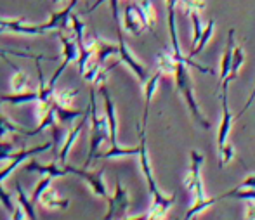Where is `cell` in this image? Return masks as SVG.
<instances>
[{"mask_svg":"<svg viewBox=\"0 0 255 220\" xmlns=\"http://www.w3.org/2000/svg\"><path fill=\"white\" fill-rule=\"evenodd\" d=\"M137 156H139V165H141L142 175H144L146 184H148L149 194H151V198H153L149 214L163 219L165 215H167V212L172 208V205L175 203V193L167 196V194L161 193L160 187L156 186V180H154L153 168H151V161H149V154H148V146H146V128L144 127H139V154Z\"/></svg>","mask_w":255,"mask_h":220,"instance_id":"obj_1","label":"cell"},{"mask_svg":"<svg viewBox=\"0 0 255 220\" xmlns=\"http://www.w3.org/2000/svg\"><path fill=\"white\" fill-rule=\"evenodd\" d=\"M89 113H91V142H89V153H87V160L84 163V168L91 167V163L96 160V154L99 153V147L110 139V123H108L106 116H99L94 89H91Z\"/></svg>","mask_w":255,"mask_h":220,"instance_id":"obj_2","label":"cell"},{"mask_svg":"<svg viewBox=\"0 0 255 220\" xmlns=\"http://www.w3.org/2000/svg\"><path fill=\"white\" fill-rule=\"evenodd\" d=\"M174 80H175V89L181 92V96L184 97L186 104H188V110L191 111L193 118L195 121L203 127L205 130L210 128V121L207 120V116L202 113L198 106V101L195 97V87H193V80H191V75H189V66L186 63H179L177 64V70H175L174 75Z\"/></svg>","mask_w":255,"mask_h":220,"instance_id":"obj_3","label":"cell"},{"mask_svg":"<svg viewBox=\"0 0 255 220\" xmlns=\"http://www.w3.org/2000/svg\"><path fill=\"white\" fill-rule=\"evenodd\" d=\"M179 0H165V5H167V23H168V33H170V45H172V50H174V56L177 61L181 63H186L188 66L195 68L198 70L200 73H205V75H214V70L207 66H202V64L195 63L193 57L189 56H182L181 52V45H179V37H177V23H175V7H177Z\"/></svg>","mask_w":255,"mask_h":220,"instance_id":"obj_4","label":"cell"},{"mask_svg":"<svg viewBox=\"0 0 255 220\" xmlns=\"http://www.w3.org/2000/svg\"><path fill=\"white\" fill-rule=\"evenodd\" d=\"M115 28H117V42H118V56H120V61L124 64H127L128 70H130L132 73L137 77V80L144 85L146 82L149 80V77H151L149 71H148V68H146L142 63H139V61L135 59L134 54H132V50L128 49L127 42H125V38H124V33H122V23L120 21L115 23Z\"/></svg>","mask_w":255,"mask_h":220,"instance_id":"obj_5","label":"cell"},{"mask_svg":"<svg viewBox=\"0 0 255 220\" xmlns=\"http://www.w3.org/2000/svg\"><path fill=\"white\" fill-rule=\"evenodd\" d=\"M205 156L200 151H191V165H189V172L184 175V187L193 194L195 200H205L203 180H202V167H203Z\"/></svg>","mask_w":255,"mask_h":220,"instance_id":"obj_6","label":"cell"},{"mask_svg":"<svg viewBox=\"0 0 255 220\" xmlns=\"http://www.w3.org/2000/svg\"><path fill=\"white\" fill-rule=\"evenodd\" d=\"M128 207H130V196H128L127 187L122 184L120 179H117V184H115V193L110 196L108 200V212L103 217V220H113L118 219L122 220L127 214Z\"/></svg>","mask_w":255,"mask_h":220,"instance_id":"obj_7","label":"cell"},{"mask_svg":"<svg viewBox=\"0 0 255 220\" xmlns=\"http://www.w3.org/2000/svg\"><path fill=\"white\" fill-rule=\"evenodd\" d=\"M66 168L70 174L78 175L80 179H84L87 182V186L91 187L92 194L98 198H103V200H110L111 194L108 193V187L104 184V168H99V170H87V168H77V167H71V165L66 163Z\"/></svg>","mask_w":255,"mask_h":220,"instance_id":"obj_8","label":"cell"},{"mask_svg":"<svg viewBox=\"0 0 255 220\" xmlns=\"http://www.w3.org/2000/svg\"><path fill=\"white\" fill-rule=\"evenodd\" d=\"M51 147H54L52 142H44V144H40V146L31 147V149L14 151V153L10 154L9 165H7V167H3L2 170H0V182H3V180H5L10 174H12V172L16 170V168L19 167L21 163H24V161H28L30 158H33L35 154H40V153H44V151L51 149Z\"/></svg>","mask_w":255,"mask_h":220,"instance_id":"obj_9","label":"cell"},{"mask_svg":"<svg viewBox=\"0 0 255 220\" xmlns=\"http://www.w3.org/2000/svg\"><path fill=\"white\" fill-rule=\"evenodd\" d=\"M99 94L103 96V103H104V116L108 118V123H110V142H111V149H117L118 146V118H117V108L115 103L111 99V94L108 90L106 84L99 85Z\"/></svg>","mask_w":255,"mask_h":220,"instance_id":"obj_10","label":"cell"},{"mask_svg":"<svg viewBox=\"0 0 255 220\" xmlns=\"http://www.w3.org/2000/svg\"><path fill=\"white\" fill-rule=\"evenodd\" d=\"M19 33V35H45L49 33L44 24H31L24 19H5L0 17V33Z\"/></svg>","mask_w":255,"mask_h":220,"instance_id":"obj_11","label":"cell"},{"mask_svg":"<svg viewBox=\"0 0 255 220\" xmlns=\"http://www.w3.org/2000/svg\"><path fill=\"white\" fill-rule=\"evenodd\" d=\"M228 87L229 85H224L222 87V120L221 125H219V130H217V151L222 149L228 142V137L229 132H231V125L233 120H235V114L231 113L229 110V103H228Z\"/></svg>","mask_w":255,"mask_h":220,"instance_id":"obj_12","label":"cell"},{"mask_svg":"<svg viewBox=\"0 0 255 220\" xmlns=\"http://www.w3.org/2000/svg\"><path fill=\"white\" fill-rule=\"evenodd\" d=\"M89 118H91V113H89V106H87V111H85L84 116L80 118V121H78V123H75L73 127H71L70 130H68L66 140H64L63 147H61L59 153H57V158H59L61 165H66V161H68V154H70L71 147L75 146V142H77V139H78V137H80V133H82V130H84V127H85V125H87Z\"/></svg>","mask_w":255,"mask_h":220,"instance_id":"obj_13","label":"cell"},{"mask_svg":"<svg viewBox=\"0 0 255 220\" xmlns=\"http://www.w3.org/2000/svg\"><path fill=\"white\" fill-rule=\"evenodd\" d=\"M24 168H26L28 172H37V174H40V175H51L54 179H61V177L70 174L66 165H57L56 161H51V163H47V165H42V163H38L37 160H33V158H30V160L26 161Z\"/></svg>","mask_w":255,"mask_h":220,"instance_id":"obj_14","label":"cell"},{"mask_svg":"<svg viewBox=\"0 0 255 220\" xmlns=\"http://www.w3.org/2000/svg\"><path fill=\"white\" fill-rule=\"evenodd\" d=\"M144 28L146 26H144V23H142L141 16H139V12L135 10L134 2L127 3L124 10V30L128 31L130 35H134V37H139Z\"/></svg>","mask_w":255,"mask_h":220,"instance_id":"obj_15","label":"cell"},{"mask_svg":"<svg viewBox=\"0 0 255 220\" xmlns=\"http://www.w3.org/2000/svg\"><path fill=\"white\" fill-rule=\"evenodd\" d=\"M235 47H236V42H235V28H231L228 33V42H226V49H224V54H222V59H221V82L219 84H224L226 78L229 77L231 73V64H233V52H235Z\"/></svg>","mask_w":255,"mask_h":220,"instance_id":"obj_16","label":"cell"},{"mask_svg":"<svg viewBox=\"0 0 255 220\" xmlns=\"http://www.w3.org/2000/svg\"><path fill=\"white\" fill-rule=\"evenodd\" d=\"M94 44H96V56H94V61L98 64L104 66L106 61L110 59L111 56H118V44H111V42L104 40V38L94 37Z\"/></svg>","mask_w":255,"mask_h":220,"instance_id":"obj_17","label":"cell"},{"mask_svg":"<svg viewBox=\"0 0 255 220\" xmlns=\"http://www.w3.org/2000/svg\"><path fill=\"white\" fill-rule=\"evenodd\" d=\"M161 71L158 70L156 73L149 77V80L144 84V114H142V127L146 128V123H148V114H149V106H151V101L153 96L158 89V84H160V78H161Z\"/></svg>","mask_w":255,"mask_h":220,"instance_id":"obj_18","label":"cell"},{"mask_svg":"<svg viewBox=\"0 0 255 220\" xmlns=\"http://www.w3.org/2000/svg\"><path fill=\"white\" fill-rule=\"evenodd\" d=\"M134 5H135V10L139 12V16H141L144 26L154 35V26H156V10H154L151 0H141L139 3L134 2Z\"/></svg>","mask_w":255,"mask_h":220,"instance_id":"obj_19","label":"cell"},{"mask_svg":"<svg viewBox=\"0 0 255 220\" xmlns=\"http://www.w3.org/2000/svg\"><path fill=\"white\" fill-rule=\"evenodd\" d=\"M179 63H181V61L175 59L174 50H172V47H167V49L161 50V52L156 56L158 70H160L163 75L167 73V75H172V77H174V75H175V70H177V64H179Z\"/></svg>","mask_w":255,"mask_h":220,"instance_id":"obj_20","label":"cell"},{"mask_svg":"<svg viewBox=\"0 0 255 220\" xmlns=\"http://www.w3.org/2000/svg\"><path fill=\"white\" fill-rule=\"evenodd\" d=\"M26 103H38V92L28 90V92H14V94H2L0 104H26Z\"/></svg>","mask_w":255,"mask_h":220,"instance_id":"obj_21","label":"cell"},{"mask_svg":"<svg viewBox=\"0 0 255 220\" xmlns=\"http://www.w3.org/2000/svg\"><path fill=\"white\" fill-rule=\"evenodd\" d=\"M52 106H54V110H56L57 123H61V125H71L77 118L84 116V113L87 111V108H85L84 111L73 110V108H63V106H59V104L54 103V101H52Z\"/></svg>","mask_w":255,"mask_h":220,"instance_id":"obj_22","label":"cell"},{"mask_svg":"<svg viewBox=\"0 0 255 220\" xmlns=\"http://www.w3.org/2000/svg\"><path fill=\"white\" fill-rule=\"evenodd\" d=\"M9 56H16V57H28V59H33L35 61H51L52 57L49 56H44V54H31V52H23V50H7V49H2L0 47V57H2L3 61H5L9 66L14 68V71L17 70V66H14L12 61L9 59Z\"/></svg>","mask_w":255,"mask_h":220,"instance_id":"obj_23","label":"cell"},{"mask_svg":"<svg viewBox=\"0 0 255 220\" xmlns=\"http://www.w3.org/2000/svg\"><path fill=\"white\" fill-rule=\"evenodd\" d=\"M40 203L44 205L45 208H57V210H66L70 207V200L68 198H59L56 191L47 189L42 196Z\"/></svg>","mask_w":255,"mask_h":220,"instance_id":"obj_24","label":"cell"},{"mask_svg":"<svg viewBox=\"0 0 255 220\" xmlns=\"http://www.w3.org/2000/svg\"><path fill=\"white\" fill-rule=\"evenodd\" d=\"M245 63V52H243V47L242 45H236L235 47V52H233V64H231V73H229V77L226 78V82L221 85V89L224 87V85H229V82L236 80L238 78V71L240 68H242V64Z\"/></svg>","mask_w":255,"mask_h":220,"instance_id":"obj_25","label":"cell"},{"mask_svg":"<svg viewBox=\"0 0 255 220\" xmlns=\"http://www.w3.org/2000/svg\"><path fill=\"white\" fill-rule=\"evenodd\" d=\"M16 193H17V201H19V205L23 207L24 214H26L28 220H38L37 219V212H35V205L31 203L30 198L24 194L23 187H21L19 182H16Z\"/></svg>","mask_w":255,"mask_h":220,"instance_id":"obj_26","label":"cell"},{"mask_svg":"<svg viewBox=\"0 0 255 220\" xmlns=\"http://www.w3.org/2000/svg\"><path fill=\"white\" fill-rule=\"evenodd\" d=\"M139 154V146L135 147H117V149H110L106 153H98L96 160L99 158H125V156H137Z\"/></svg>","mask_w":255,"mask_h":220,"instance_id":"obj_27","label":"cell"},{"mask_svg":"<svg viewBox=\"0 0 255 220\" xmlns=\"http://www.w3.org/2000/svg\"><path fill=\"white\" fill-rule=\"evenodd\" d=\"M77 96H78V89H68V90H61V92L54 94L52 101L63 108H73V101Z\"/></svg>","mask_w":255,"mask_h":220,"instance_id":"obj_28","label":"cell"},{"mask_svg":"<svg viewBox=\"0 0 255 220\" xmlns=\"http://www.w3.org/2000/svg\"><path fill=\"white\" fill-rule=\"evenodd\" d=\"M10 85H12L14 92H24V89L30 87V77H28V73H24L23 70L17 68L14 71L12 78H10Z\"/></svg>","mask_w":255,"mask_h":220,"instance_id":"obj_29","label":"cell"},{"mask_svg":"<svg viewBox=\"0 0 255 220\" xmlns=\"http://www.w3.org/2000/svg\"><path fill=\"white\" fill-rule=\"evenodd\" d=\"M214 28H215V19H210L207 23V26H205V30H203V33H202V37H200V42H198V45L195 47V49L189 52V57H195L198 52H202V50L205 49V45L208 44V40H210V37H212V33H214Z\"/></svg>","mask_w":255,"mask_h":220,"instance_id":"obj_30","label":"cell"},{"mask_svg":"<svg viewBox=\"0 0 255 220\" xmlns=\"http://www.w3.org/2000/svg\"><path fill=\"white\" fill-rule=\"evenodd\" d=\"M52 180H54V177H51V175H44L40 180H38V184H37V186H35V189H33V194H31V198H30L31 203L37 205L38 201L42 200V196H44V193L49 189V187H51Z\"/></svg>","mask_w":255,"mask_h":220,"instance_id":"obj_31","label":"cell"},{"mask_svg":"<svg viewBox=\"0 0 255 220\" xmlns=\"http://www.w3.org/2000/svg\"><path fill=\"white\" fill-rule=\"evenodd\" d=\"M9 132H19V133H24V135L28 133L26 128L19 127V125H16L14 121H10L9 118L0 111V139H3L5 133H9Z\"/></svg>","mask_w":255,"mask_h":220,"instance_id":"obj_32","label":"cell"},{"mask_svg":"<svg viewBox=\"0 0 255 220\" xmlns=\"http://www.w3.org/2000/svg\"><path fill=\"white\" fill-rule=\"evenodd\" d=\"M0 203H2V207L5 208V212L9 215H12L14 214V210L17 208V201H14L12 200V196H10L9 193L5 191V187L2 186V182H0Z\"/></svg>","mask_w":255,"mask_h":220,"instance_id":"obj_33","label":"cell"},{"mask_svg":"<svg viewBox=\"0 0 255 220\" xmlns=\"http://www.w3.org/2000/svg\"><path fill=\"white\" fill-rule=\"evenodd\" d=\"M189 16H191V23H193V40H191V50H193L196 45H198L200 37H202L205 28L202 26V21H200L198 12H193V14H189Z\"/></svg>","mask_w":255,"mask_h":220,"instance_id":"obj_34","label":"cell"},{"mask_svg":"<svg viewBox=\"0 0 255 220\" xmlns=\"http://www.w3.org/2000/svg\"><path fill=\"white\" fill-rule=\"evenodd\" d=\"M217 154H219V167L224 168V165H228L233 160V156H235V147H233V144L226 142V146L222 149H219Z\"/></svg>","mask_w":255,"mask_h":220,"instance_id":"obj_35","label":"cell"},{"mask_svg":"<svg viewBox=\"0 0 255 220\" xmlns=\"http://www.w3.org/2000/svg\"><path fill=\"white\" fill-rule=\"evenodd\" d=\"M181 2L188 14H193V12L200 14L202 10L207 9V2H205V0H181Z\"/></svg>","mask_w":255,"mask_h":220,"instance_id":"obj_36","label":"cell"},{"mask_svg":"<svg viewBox=\"0 0 255 220\" xmlns=\"http://www.w3.org/2000/svg\"><path fill=\"white\" fill-rule=\"evenodd\" d=\"M14 153V146L7 140L0 139V161L10 160V154Z\"/></svg>","mask_w":255,"mask_h":220,"instance_id":"obj_37","label":"cell"},{"mask_svg":"<svg viewBox=\"0 0 255 220\" xmlns=\"http://www.w3.org/2000/svg\"><path fill=\"white\" fill-rule=\"evenodd\" d=\"M245 220H255V200H245Z\"/></svg>","mask_w":255,"mask_h":220,"instance_id":"obj_38","label":"cell"},{"mask_svg":"<svg viewBox=\"0 0 255 220\" xmlns=\"http://www.w3.org/2000/svg\"><path fill=\"white\" fill-rule=\"evenodd\" d=\"M254 99H255V87H254V90H252V94H250V97H249V101H247L245 103V106L242 108V111H240V113H236L235 114V118H242L243 114L247 113V111H249V108L252 106V103H254Z\"/></svg>","mask_w":255,"mask_h":220,"instance_id":"obj_39","label":"cell"},{"mask_svg":"<svg viewBox=\"0 0 255 220\" xmlns=\"http://www.w3.org/2000/svg\"><path fill=\"white\" fill-rule=\"evenodd\" d=\"M238 187L240 189H255V175H249Z\"/></svg>","mask_w":255,"mask_h":220,"instance_id":"obj_40","label":"cell"},{"mask_svg":"<svg viewBox=\"0 0 255 220\" xmlns=\"http://www.w3.org/2000/svg\"><path fill=\"white\" fill-rule=\"evenodd\" d=\"M17 203H19V201H17ZM10 217H12V220H28L26 214H24V210H23L21 205H17V208L14 210V214L10 215Z\"/></svg>","mask_w":255,"mask_h":220,"instance_id":"obj_41","label":"cell"},{"mask_svg":"<svg viewBox=\"0 0 255 220\" xmlns=\"http://www.w3.org/2000/svg\"><path fill=\"white\" fill-rule=\"evenodd\" d=\"M122 220H149V214L144 215H137V217H124Z\"/></svg>","mask_w":255,"mask_h":220,"instance_id":"obj_42","label":"cell"},{"mask_svg":"<svg viewBox=\"0 0 255 220\" xmlns=\"http://www.w3.org/2000/svg\"><path fill=\"white\" fill-rule=\"evenodd\" d=\"M149 220H163V219H160V217H156V215H151V214H149Z\"/></svg>","mask_w":255,"mask_h":220,"instance_id":"obj_43","label":"cell"},{"mask_svg":"<svg viewBox=\"0 0 255 220\" xmlns=\"http://www.w3.org/2000/svg\"><path fill=\"white\" fill-rule=\"evenodd\" d=\"M61 2H64V0H52L54 5H57V3H61Z\"/></svg>","mask_w":255,"mask_h":220,"instance_id":"obj_44","label":"cell"},{"mask_svg":"<svg viewBox=\"0 0 255 220\" xmlns=\"http://www.w3.org/2000/svg\"><path fill=\"white\" fill-rule=\"evenodd\" d=\"M191 220H198V217H195V219H191Z\"/></svg>","mask_w":255,"mask_h":220,"instance_id":"obj_45","label":"cell"}]
</instances>
